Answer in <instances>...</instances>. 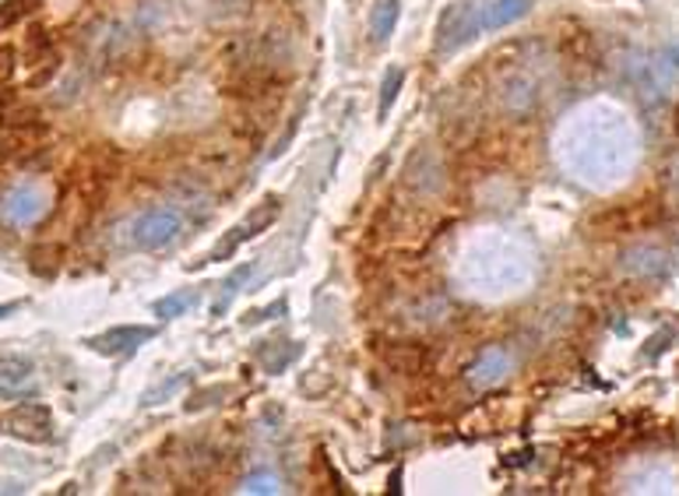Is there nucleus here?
Instances as JSON below:
<instances>
[{
  "instance_id": "nucleus-18",
  "label": "nucleus",
  "mask_w": 679,
  "mask_h": 496,
  "mask_svg": "<svg viewBox=\"0 0 679 496\" xmlns=\"http://www.w3.org/2000/svg\"><path fill=\"white\" fill-rule=\"evenodd\" d=\"M282 486H278V480L272 472H261V475H247L243 480V486H240V493H278Z\"/></svg>"
},
{
  "instance_id": "nucleus-15",
  "label": "nucleus",
  "mask_w": 679,
  "mask_h": 496,
  "mask_svg": "<svg viewBox=\"0 0 679 496\" xmlns=\"http://www.w3.org/2000/svg\"><path fill=\"white\" fill-rule=\"evenodd\" d=\"M402 85H405V70H402V67H391L387 75H384V85H381V120L391 113V106H395Z\"/></svg>"
},
{
  "instance_id": "nucleus-22",
  "label": "nucleus",
  "mask_w": 679,
  "mask_h": 496,
  "mask_svg": "<svg viewBox=\"0 0 679 496\" xmlns=\"http://www.w3.org/2000/svg\"><path fill=\"white\" fill-rule=\"evenodd\" d=\"M11 64H14V53L0 46V81H4L11 75Z\"/></svg>"
},
{
  "instance_id": "nucleus-17",
  "label": "nucleus",
  "mask_w": 679,
  "mask_h": 496,
  "mask_svg": "<svg viewBox=\"0 0 679 496\" xmlns=\"http://www.w3.org/2000/svg\"><path fill=\"white\" fill-rule=\"evenodd\" d=\"M387 363L395 366V370H419L423 352H419L416 345H398V349L387 352Z\"/></svg>"
},
{
  "instance_id": "nucleus-23",
  "label": "nucleus",
  "mask_w": 679,
  "mask_h": 496,
  "mask_svg": "<svg viewBox=\"0 0 679 496\" xmlns=\"http://www.w3.org/2000/svg\"><path fill=\"white\" fill-rule=\"evenodd\" d=\"M4 313H11V307H0V317H4Z\"/></svg>"
},
{
  "instance_id": "nucleus-5",
  "label": "nucleus",
  "mask_w": 679,
  "mask_h": 496,
  "mask_svg": "<svg viewBox=\"0 0 679 496\" xmlns=\"http://www.w3.org/2000/svg\"><path fill=\"white\" fill-rule=\"evenodd\" d=\"M0 430L25 440V444H50L53 440V419L46 405H18V409L0 416Z\"/></svg>"
},
{
  "instance_id": "nucleus-9",
  "label": "nucleus",
  "mask_w": 679,
  "mask_h": 496,
  "mask_svg": "<svg viewBox=\"0 0 679 496\" xmlns=\"http://www.w3.org/2000/svg\"><path fill=\"white\" fill-rule=\"evenodd\" d=\"M648 78L658 88V96L676 92L679 88V43H669L666 49L655 53V60L648 64Z\"/></svg>"
},
{
  "instance_id": "nucleus-19",
  "label": "nucleus",
  "mask_w": 679,
  "mask_h": 496,
  "mask_svg": "<svg viewBox=\"0 0 679 496\" xmlns=\"http://www.w3.org/2000/svg\"><path fill=\"white\" fill-rule=\"evenodd\" d=\"M285 310H289V304H285V299H278V304L264 307V310H250V313H247V324H264V321H272L275 313H285Z\"/></svg>"
},
{
  "instance_id": "nucleus-14",
  "label": "nucleus",
  "mask_w": 679,
  "mask_h": 496,
  "mask_svg": "<svg viewBox=\"0 0 679 496\" xmlns=\"http://www.w3.org/2000/svg\"><path fill=\"white\" fill-rule=\"evenodd\" d=\"M194 304H198V296H194V293H173V296H166V299H158V304H155V313L158 317H166V321H169V317H184Z\"/></svg>"
},
{
  "instance_id": "nucleus-16",
  "label": "nucleus",
  "mask_w": 679,
  "mask_h": 496,
  "mask_svg": "<svg viewBox=\"0 0 679 496\" xmlns=\"http://www.w3.org/2000/svg\"><path fill=\"white\" fill-rule=\"evenodd\" d=\"M299 352H303V349H299L296 342H289V349H278L275 356H267V352H261V366L267 370V374H282L285 366L299 360Z\"/></svg>"
},
{
  "instance_id": "nucleus-24",
  "label": "nucleus",
  "mask_w": 679,
  "mask_h": 496,
  "mask_svg": "<svg viewBox=\"0 0 679 496\" xmlns=\"http://www.w3.org/2000/svg\"><path fill=\"white\" fill-rule=\"evenodd\" d=\"M676 134H679V113H676Z\"/></svg>"
},
{
  "instance_id": "nucleus-10",
  "label": "nucleus",
  "mask_w": 679,
  "mask_h": 496,
  "mask_svg": "<svg viewBox=\"0 0 679 496\" xmlns=\"http://www.w3.org/2000/svg\"><path fill=\"white\" fill-rule=\"evenodd\" d=\"M532 11V0H493V4L482 8V32L504 29L517 18H525Z\"/></svg>"
},
{
  "instance_id": "nucleus-12",
  "label": "nucleus",
  "mask_w": 679,
  "mask_h": 496,
  "mask_svg": "<svg viewBox=\"0 0 679 496\" xmlns=\"http://www.w3.org/2000/svg\"><path fill=\"white\" fill-rule=\"evenodd\" d=\"M32 363L29 360H22V356H4L0 360V384L4 387H22V384H29L32 381Z\"/></svg>"
},
{
  "instance_id": "nucleus-8",
  "label": "nucleus",
  "mask_w": 679,
  "mask_h": 496,
  "mask_svg": "<svg viewBox=\"0 0 679 496\" xmlns=\"http://www.w3.org/2000/svg\"><path fill=\"white\" fill-rule=\"evenodd\" d=\"M155 328H141V324H123V328H113V331H106L99 334V339H92L88 345H92L96 352H102V356H128V352H134L138 345H145L155 339Z\"/></svg>"
},
{
  "instance_id": "nucleus-2",
  "label": "nucleus",
  "mask_w": 679,
  "mask_h": 496,
  "mask_svg": "<svg viewBox=\"0 0 679 496\" xmlns=\"http://www.w3.org/2000/svg\"><path fill=\"white\" fill-rule=\"evenodd\" d=\"M180 233H184L180 208H152L145 216L128 222V246L131 251L155 254V251H163V246H169Z\"/></svg>"
},
{
  "instance_id": "nucleus-21",
  "label": "nucleus",
  "mask_w": 679,
  "mask_h": 496,
  "mask_svg": "<svg viewBox=\"0 0 679 496\" xmlns=\"http://www.w3.org/2000/svg\"><path fill=\"white\" fill-rule=\"evenodd\" d=\"M211 4H216L222 14H243V11H250L254 0H211Z\"/></svg>"
},
{
  "instance_id": "nucleus-13",
  "label": "nucleus",
  "mask_w": 679,
  "mask_h": 496,
  "mask_svg": "<svg viewBox=\"0 0 679 496\" xmlns=\"http://www.w3.org/2000/svg\"><path fill=\"white\" fill-rule=\"evenodd\" d=\"M247 278H250V264H240V268L222 282V296L216 299V304H211V317H222V313H226V307L232 304V299H237V293H240V286H243Z\"/></svg>"
},
{
  "instance_id": "nucleus-6",
  "label": "nucleus",
  "mask_w": 679,
  "mask_h": 496,
  "mask_svg": "<svg viewBox=\"0 0 679 496\" xmlns=\"http://www.w3.org/2000/svg\"><path fill=\"white\" fill-rule=\"evenodd\" d=\"M676 268V254L658 243H634L620 254V272L634 278H666Z\"/></svg>"
},
{
  "instance_id": "nucleus-20",
  "label": "nucleus",
  "mask_w": 679,
  "mask_h": 496,
  "mask_svg": "<svg viewBox=\"0 0 679 496\" xmlns=\"http://www.w3.org/2000/svg\"><path fill=\"white\" fill-rule=\"evenodd\" d=\"M672 339V328H658V334H655V339L648 342V349H645V356L648 360H658V356H662V352H666V342Z\"/></svg>"
},
{
  "instance_id": "nucleus-7",
  "label": "nucleus",
  "mask_w": 679,
  "mask_h": 496,
  "mask_svg": "<svg viewBox=\"0 0 679 496\" xmlns=\"http://www.w3.org/2000/svg\"><path fill=\"white\" fill-rule=\"evenodd\" d=\"M511 370V356L504 345H490L482 349V356L464 370V381H469V387H475V392H482V387H493L496 381H504V374Z\"/></svg>"
},
{
  "instance_id": "nucleus-11",
  "label": "nucleus",
  "mask_w": 679,
  "mask_h": 496,
  "mask_svg": "<svg viewBox=\"0 0 679 496\" xmlns=\"http://www.w3.org/2000/svg\"><path fill=\"white\" fill-rule=\"evenodd\" d=\"M398 14H402V0H377L370 8V35L377 43H387L391 32L398 25Z\"/></svg>"
},
{
  "instance_id": "nucleus-3",
  "label": "nucleus",
  "mask_w": 679,
  "mask_h": 496,
  "mask_svg": "<svg viewBox=\"0 0 679 496\" xmlns=\"http://www.w3.org/2000/svg\"><path fill=\"white\" fill-rule=\"evenodd\" d=\"M278 211H282V205H278V198H264V205H258L254 211H250V216L243 219V222H237L229 229V233L211 246V254H208V264H219V261H229L232 254L240 251V246L247 243V240H254L258 233H264V229H272L275 225V219H278Z\"/></svg>"
},
{
  "instance_id": "nucleus-4",
  "label": "nucleus",
  "mask_w": 679,
  "mask_h": 496,
  "mask_svg": "<svg viewBox=\"0 0 679 496\" xmlns=\"http://www.w3.org/2000/svg\"><path fill=\"white\" fill-rule=\"evenodd\" d=\"M482 32V8L475 4H451L443 8L437 22V53H458Z\"/></svg>"
},
{
  "instance_id": "nucleus-1",
  "label": "nucleus",
  "mask_w": 679,
  "mask_h": 496,
  "mask_svg": "<svg viewBox=\"0 0 679 496\" xmlns=\"http://www.w3.org/2000/svg\"><path fill=\"white\" fill-rule=\"evenodd\" d=\"M578 120L570 145L563 141V163L578 173V180L592 187H616L627 180L637 158V137L631 131L627 117L616 110H584Z\"/></svg>"
}]
</instances>
